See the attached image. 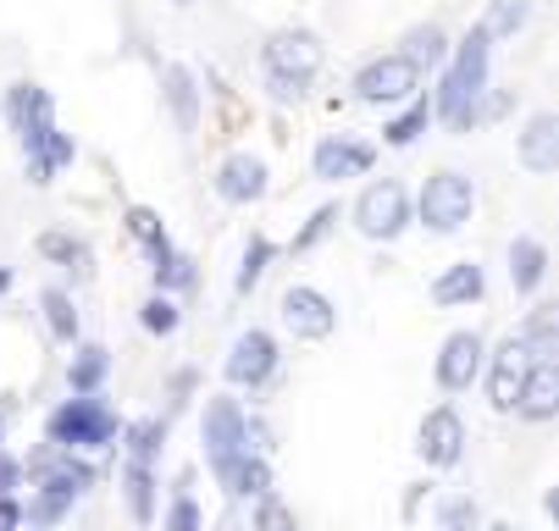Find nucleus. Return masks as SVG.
Segmentation results:
<instances>
[{
    "label": "nucleus",
    "instance_id": "nucleus-1",
    "mask_svg": "<svg viewBox=\"0 0 559 531\" xmlns=\"http://www.w3.org/2000/svg\"><path fill=\"white\" fill-rule=\"evenodd\" d=\"M488 50H493L488 28H471L465 34V45L454 56V72L443 79L438 106H432L449 128H471L476 122V100H483V89H488Z\"/></svg>",
    "mask_w": 559,
    "mask_h": 531
},
{
    "label": "nucleus",
    "instance_id": "nucleus-2",
    "mask_svg": "<svg viewBox=\"0 0 559 531\" xmlns=\"http://www.w3.org/2000/svg\"><path fill=\"white\" fill-rule=\"evenodd\" d=\"M111 437H117V415L100 399H90V394L67 399L50 415V443H61V448H106Z\"/></svg>",
    "mask_w": 559,
    "mask_h": 531
},
{
    "label": "nucleus",
    "instance_id": "nucleus-3",
    "mask_svg": "<svg viewBox=\"0 0 559 531\" xmlns=\"http://www.w3.org/2000/svg\"><path fill=\"white\" fill-rule=\"evenodd\" d=\"M421 89V67L399 50V56H377L371 67H360V79H355V95L366 106H393V100H411Z\"/></svg>",
    "mask_w": 559,
    "mask_h": 531
},
{
    "label": "nucleus",
    "instance_id": "nucleus-4",
    "mask_svg": "<svg viewBox=\"0 0 559 531\" xmlns=\"http://www.w3.org/2000/svg\"><path fill=\"white\" fill-rule=\"evenodd\" d=\"M471 205H476V194L460 172H438L421 189V221L432 227V233H460V227L471 221Z\"/></svg>",
    "mask_w": 559,
    "mask_h": 531
},
{
    "label": "nucleus",
    "instance_id": "nucleus-5",
    "mask_svg": "<svg viewBox=\"0 0 559 531\" xmlns=\"http://www.w3.org/2000/svg\"><path fill=\"white\" fill-rule=\"evenodd\" d=\"M411 221V200L399 183H371L360 200H355V227L366 239H399Z\"/></svg>",
    "mask_w": 559,
    "mask_h": 531
},
{
    "label": "nucleus",
    "instance_id": "nucleus-6",
    "mask_svg": "<svg viewBox=\"0 0 559 531\" xmlns=\"http://www.w3.org/2000/svg\"><path fill=\"white\" fill-rule=\"evenodd\" d=\"M283 322L294 338H328L338 327V311H333V299L328 293H316V288H288L283 293Z\"/></svg>",
    "mask_w": 559,
    "mask_h": 531
},
{
    "label": "nucleus",
    "instance_id": "nucleus-7",
    "mask_svg": "<svg viewBox=\"0 0 559 531\" xmlns=\"http://www.w3.org/2000/svg\"><path fill=\"white\" fill-rule=\"evenodd\" d=\"M277 371V343L266 338V333H238V343H233V354H227V383H238V388H261L266 376Z\"/></svg>",
    "mask_w": 559,
    "mask_h": 531
},
{
    "label": "nucleus",
    "instance_id": "nucleus-8",
    "mask_svg": "<svg viewBox=\"0 0 559 531\" xmlns=\"http://www.w3.org/2000/svg\"><path fill=\"white\" fill-rule=\"evenodd\" d=\"M371 161H377V149L360 144V138H322V144H316V156H310V167H316V178H322V183L360 178Z\"/></svg>",
    "mask_w": 559,
    "mask_h": 531
},
{
    "label": "nucleus",
    "instance_id": "nucleus-9",
    "mask_svg": "<svg viewBox=\"0 0 559 531\" xmlns=\"http://www.w3.org/2000/svg\"><path fill=\"white\" fill-rule=\"evenodd\" d=\"M12 128H17V138H23V149L28 156H39V144L50 138V95L39 89V84H12Z\"/></svg>",
    "mask_w": 559,
    "mask_h": 531
},
{
    "label": "nucleus",
    "instance_id": "nucleus-10",
    "mask_svg": "<svg viewBox=\"0 0 559 531\" xmlns=\"http://www.w3.org/2000/svg\"><path fill=\"white\" fill-rule=\"evenodd\" d=\"M205 454H211V466L233 460L238 448H245V410H238L233 399H211L205 405Z\"/></svg>",
    "mask_w": 559,
    "mask_h": 531
},
{
    "label": "nucleus",
    "instance_id": "nucleus-11",
    "mask_svg": "<svg viewBox=\"0 0 559 531\" xmlns=\"http://www.w3.org/2000/svg\"><path fill=\"white\" fill-rule=\"evenodd\" d=\"M476 371H483V338H476V333H454L443 343V354H438V388L460 394V388L476 383Z\"/></svg>",
    "mask_w": 559,
    "mask_h": 531
},
{
    "label": "nucleus",
    "instance_id": "nucleus-12",
    "mask_svg": "<svg viewBox=\"0 0 559 531\" xmlns=\"http://www.w3.org/2000/svg\"><path fill=\"white\" fill-rule=\"evenodd\" d=\"M322 67V45H316V34L305 28H288L266 45V72H288V79H310V72Z\"/></svg>",
    "mask_w": 559,
    "mask_h": 531
},
{
    "label": "nucleus",
    "instance_id": "nucleus-13",
    "mask_svg": "<svg viewBox=\"0 0 559 531\" xmlns=\"http://www.w3.org/2000/svg\"><path fill=\"white\" fill-rule=\"evenodd\" d=\"M421 460L427 466H454L460 454H465V426H460V415L454 410H432L427 421H421Z\"/></svg>",
    "mask_w": 559,
    "mask_h": 531
},
{
    "label": "nucleus",
    "instance_id": "nucleus-14",
    "mask_svg": "<svg viewBox=\"0 0 559 531\" xmlns=\"http://www.w3.org/2000/svg\"><path fill=\"white\" fill-rule=\"evenodd\" d=\"M515 410H521L526 421H548V415L559 410V360H532L526 383H521V394H515Z\"/></svg>",
    "mask_w": 559,
    "mask_h": 531
},
{
    "label": "nucleus",
    "instance_id": "nucleus-15",
    "mask_svg": "<svg viewBox=\"0 0 559 531\" xmlns=\"http://www.w3.org/2000/svg\"><path fill=\"white\" fill-rule=\"evenodd\" d=\"M521 167L537 172V178L559 172V117H554V111L532 117V128L521 133Z\"/></svg>",
    "mask_w": 559,
    "mask_h": 531
},
{
    "label": "nucleus",
    "instance_id": "nucleus-16",
    "mask_svg": "<svg viewBox=\"0 0 559 531\" xmlns=\"http://www.w3.org/2000/svg\"><path fill=\"white\" fill-rule=\"evenodd\" d=\"M526 371H532V354H526V338H504V349L493 354V405L499 410H515V394L526 383Z\"/></svg>",
    "mask_w": 559,
    "mask_h": 531
},
{
    "label": "nucleus",
    "instance_id": "nucleus-17",
    "mask_svg": "<svg viewBox=\"0 0 559 531\" xmlns=\"http://www.w3.org/2000/svg\"><path fill=\"white\" fill-rule=\"evenodd\" d=\"M211 471L222 476V487H227L233 498H261V493H272V466L255 460L250 448H238L233 460H222V466H211Z\"/></svg>",
    "mask_w": 559,
    "mask_h": 531
},
{
    "label": "nucleus",
    "instance_id": "nucleus-18",
    "mask_svg": "<svg viewBox=\"0 0 559 531\" xmlns=\"http://www.w3.org/2000/svg\"><path fill=\"white\" fill-rule=\"evenodd\" d=\"M216 194H222L227 205H250V200H261V194H266V167H261L255 156H233V161H222V172H216Z\"/></svg>",
    "mask_w": 559,
    "mask_h": 531
},
{
    "label": "nucleus",
    "instance_id": "nucleus-19",
    "mask_svg": "<svg viewBox=\"0 0 559 531\" xmlns=\"http://www.w3.org/2000/svg\"><path fill=\"white\" fill-rule=\"evenodd\" d=\"M432 299H438V305H471V299H483V266H476V261L449 266L432 282Z\"/></svg>",
    "mask_w": 559,
    "mask_h": 531
},
{
    "label": "nucleus",
    "instance_id": "nucleus-20",
    "mask_svg": "<svg viewBox=\"0 0 559 531\" xmlns=\"http://www.w3.org/2000/svg\"><path fill=\"white\" fill-rule=\"evenodd\" d=\"M543 271H548V250L537 239H515L510 244V282H515V293H537Z\"/></svg>",
    "mask_w": 559,
    "mask_h": 531
},
{
    "label": "nucleus",
    "instance_id": "nucleus-21",
    "mask_svg": "<svg viewBox=\"0 0 559 531\" xmlns=\"http://www.w3.org/2000/svg\"><path fill=\"white\" fill-rule=\"evenodd\" d=\"M150 261H155V282H162V288H189L194 282V266L162 239V244H150Z\"/></svg>",
    "mask_w": 559,
    "mask_h": 531
},
{
    "label": "nucleus",
    "instance_id": "nucleus-22",
    "mask_svg": "<svg viewBox=\"0 0 559 531\" xmlns=\"http://www.w3.org/2000/svg\"><path fill=\"white\" fill-rule=\"evenodd\" d=\"M106 365H111V354L100 349V343H90V349H78V360H72V394H95V383L106 376Z\"/></svg>",
    "mask_w": 559,
    "mask_h": 531
},
{
    "label": "nucleus",
    "instance_id": "nucleus-23",
    "mask_svg": "<svg viewBox=\"0 0 559 531\" xmlns=\"http://www.w3.org/2000/svg\"><path fill=\"white\" fill-rule=\"evenodd\" d=\"M526 17H532V0H493V12H488V39H510L515 28H526Z\"/></svg>",
    "mask_w": 559,
    "mask_h": 531
},
{
    "label": "nucleus",
    "instance_id": "nucleus-24",
    "mask_svg": "<svg viewBox=\"0 0 559 531\" xmlns=\"http://www.w3.org/2000/svg\"><path fill=\"white\" fill-rule=\"evenodd\" d=\"M427 122H432V106H427V100H416L405 117H393L382 133H388V144H393V149H405V144H416V138L427 133Z\"/></svg>",
    "mask_w": 559,
    "mask_h": 531
},
{
    "label": "nucleus",
    "instance_id": "nucleus-25",
    "mask_svg": "<svg viewBox=\"0 0 559 531\" xmlns=\"http://www.w3.org/2000/svg\"><path fill=\"white\" fill-rule=\"evenodd\" d=\"M128 509L139 526L155 520V482H150V466H128Z\"/></svg>",
    "mask_w": 559,
    "mask_h": 531
},
{
    "label": "nucleus",
    "instance_id": "nucleus-26",
    "mask_svg": "<svg viewBox=\"0 0 559 531\" xmlns=\"http://www.w3.org/2000/svg\"><path fill=\"white\" fill-rule=\"evenodd\" d=\"M45 322H50V333H56L61 343H72V338H78V311H72V299H67L61 288H50V293H45Z\"/></svg>",
    "mask_w": 559,
    "mask_h": 531
},
{
    "label": "nucleus",
    "instance_id": "nucleus-27",
    "mask_svg": "<svg viewBox=\"0 0 559 531\" xmlns=\"http://www.w3.org/2000/svg\"><path fill=\"white\" fill-rule=\"evenodd\" d=\"M162 443H167V421H139V426L128 432V454H133V466H150Z\"/></svg>",
    "mask_w": 559,
    "mask_h": 531
},
{
    "label": "nucleus",
    "instance_id": "nucleus-28",
    "mask_svg": "<svg viewBox=\"0 0 559 531\" xmlns=\"http://www.w3.org/2000/svg\"><path fill=\"white\" fill-rule=\"evenodd\" d=\"M167 95H173L178 128H194V79H189L183 67H167Z\"/></svg>",
    "mask_w": 559,
    "mask_h": 531
},
{
    "label": "nucleus",
    "instance_id": "nucleus-29",
    "mask_svg": "<svg viewBox=\"0 0 559 531\" xmlns=\"http://www.w3.org/2000/svg\"><path fill=\"white\" fill-rule=\"evenodd\" d=\"M128 233H133L139 244H162V239H167V227H162V216H155V210L133 205V210H128Z\"/></svg>",
    "mask_w": 559,
    "mask_h": 531
},
{
    "label": "nucleus",
    "instance_id": "nucleus-30",
    "mask_svg": "<svg viewBox=\"0 0 559 531\" xmlns=\"http://www.w3.org/2000/svg\"><path fill=\"white\" fill-rule=\"evenodd\" d=\"M266 261H272V244H266V239H255V244L245 250V271H238V293H250V288L261 282Z\"/></svg>",
    "mask_w": 559,
    "mask_h": 531
},
{
    "label": "nucleus",
    "instance_id": "nucleus-31",
    "mask_svg": "<svg viewBox=\"0 0 559 531\" xmlns=\"http://www.w3.org/2000/svg\"><path fill=\"white\" fill-rule=\"evenodd\" d=\"M144 327H150V333H162V338H167V333H178V305L155 293L150 305H144Z\"/></svg>",
    "mask_w": 559,
    "mask_h": 531
},
{
    "label": "nucleus",
    "instance_id": "nucleus-32",
    "mask_svg": "<svg viewBox=\"0 0 559 531\" xmlns=\"http://www.w3.org/2000/svg\"><path fill=\"white\" fill-rule=\"evenodd\" d=\"M476 520H483V515H476V504H471V498H449V504H443V515H438V526H443V531H476Z\"/></svg>",
    "mask_w": 559,
    "mask_h": 531
},
{
    "label": "nucleus",
    "instance_id": "nucleus-33",
    "mask_svg": "<svg viewBox=\"0 0 559 531\" xmlns=\"http://www.w3.org/2000/svg\"><path fill=\"white\" fill-rule=\"evenodd\" d=\"M255 531H299V526H294V509H288V504H277V498H266V493H261Z\"/></svg>",
    "mask_w": 559,
    "mask_h": 531
},
{
    "label": "nucleus",
    "instance_id": "nucleus-34",
    "mask_svg": "<svg viewBox=\"0 0 559 531\" xmlns=\"http://www.w3.org/2000/svg\"><path fill=\"white\" fill-rule=\"evenodd\" d=\"M405 56H411L416 67H421V61H443V34H438V28H416Z\"/></svg>",
    "mask_w": 559,
    "mask_h": 531
},
{
    "label": "nucleus",
    "instance_id": "nucleus-35",
    "mask_svg": "<svg viewBox=\"0 0 559 531\" xmlns=\"http://www.w3.org/2000/svg\"><path fill=\"white\" fill-rule=\"evenodd\" d=\"M333 221H338V210H333V205H322V210H316V216H310V227H305V233L294 239V250H310V244H316V239H322V233H328V227H333Z\"/></svg>",
    "mask_w": 559,
    "mask_h": 531
},
{
    "label": "nucleus",
    "instance_id": "nucleus-36",
    "mask_svg": "<svg viewBox=\"0 0 559 531\" xmlns=\"http://www.w3.org/2000/svg\"><path fill=\"white\" fill-rule=\"evenodd\" d=\"M167 531H200V509H194V498H178V504H173Z\"/></svg>",
    "mask_w": 559,
    "mask_h": 531
},
{
    "label": "nucleus",
    "instance_id": "nucleus-37",
    "mask_svg": "<svg viewBox=\"0 0 559 531\" xmlns=\"http://www.w3.org/2000/svg\"><path fill=\"white\" fill-rule=\"evenodd\" d=\"M39 250H45V255H56V261H84V250H78L72 239H61V233H50V239H39Z\"/></svg>",
    "mask_w": 559,
    "mask_h": 531
},
{
    "label": "nucleus",
    "instance_id": "nucleus-38",
    "mask_svg": "<svg viewBox=\"0 0 559 531\" xmlns=\"http://www.w3.org/2000/svg\"><path fill=\"white\" fill-rule=\"evenodd\" d=\"M305 84H310V79H288V72H272V95H277V100H299Z\"/></svg>",
    "mask_w": 559,
    "mask_h": 531
},
{
    "label": "nucleus",
    "instance_id": "nucleus-39",
    "mask_svg": "<svg viewBox=\"0 0 559 531\" xmlns=\"http://www.w3.org/2000/svg\"><path fill=\"white\" fill-rule=\"evenodd\" d=\"M17 476H23V466H17V460H7V454H0V498H7V493L17 487Z\"/></svg>",
    "mask_w": 559,
    "mask_h": 531
},
{
    "label": "nucleus",
    "instance_id": "nucleus-40",
    "mask_svg": "<svg viewBox=\"0 0 559 531\" xmlns=\"http://www.w3.org/2000/svg\"><path fill=\"white\" fill-rule=\"evenodd\" d=\"M17 520H23V509H17V504H12V493H7V498H0V531H12Z\"/></svg>",
    "mask_w": 559,
    "mask_h": 531
},
{
    "label": "nucleus",
    "instance_id": "nucleus-41",
    "mask_svg": "<svg viewBox=\"0 0 559 531\" xmlns=\"http://www.w3.org/2000/svg\"><path fill=\"white\" fill-rule=\"evenodd\" d=\"M0 288H12V271H0Z\"/></svg>",
    "mask_w": 559,
    "mask_h": 531
},
{
    "label": "nucleus",
    "instance_id": "nucleus-42",
    "mask_svg": "<svg viewBox=\"0 0 559 531\" xmlns=\"http://www.w3.org/2000/svg\"><path fill=\"white\" fill-rule=\"evenodd\" d=\"M493 531H515V526H493Z\"/></svg>",
    "mask_w": 559,
    "mask_h": 531
}]
</instances>
